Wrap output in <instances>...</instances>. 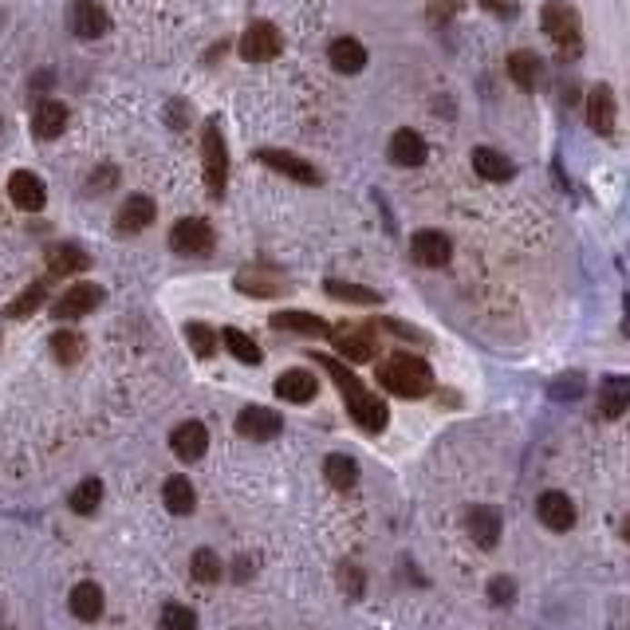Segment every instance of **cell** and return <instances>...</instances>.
Masks as SVG:
<instances>
[{
	"label": "cell",
	"mask_w": 630,
	"mask_h": 630,
	"mask_svg": "<svg viewBox=\"0 0 630 630\" xmlns=\"http://www.w3.org/2000/svg\"><path fill=\"white\" fill-rule=\"evenodd\" d=\"M410 248H414V260H418V265H425V268H442L445 260H449V253H454V245H449V236L434 233V229L414 233Z\"/></svg>",
	"instance_id": "4fadbf2b"
},
{
	"label": "cell",
	"mask_w": 630,
	"mask_h": 630,
	"mask_svg": "<svg viewBox=\"0 0 630 630\" xmlns=\"http://www.w3.org/2000/svg\"><path fill=\"white\" fill-rule=\"evenodd\" d=\"M473 170L481 177H489V182H505V177H513V162L489 146H477L473 150Z\"/></svg>",
	"instance_id": "4316f807"
},
{
	"label": "cell",
	"mask_w": 630,
	"mask_h": 630,
	"mask_svg": "<svg viewBox=\"0 0 630 630\" xmlns=\"http://www.w3.org/2000/svg\"><path fill=\"white\" fill-rule=\"evenodd\" d=\"M170 248L182 256H205L213 248V225L201 217H185L170 229Z\"/></svg>",
	"instance_id": "5b68a950"
},
{
	"label": "cell",
	"mask_w": 630,
	"mask_h": 630,
	"mask_svg": "<svg viewBox=\"0 0 630 630\" xmlns=\"http://www.w3.org/2000/svg\"><path fill=\"white\" fill-rule=\"evenodd\" d=\"M201 162H205V185L213 197H225V177H229V150L221 138V123L209 118L205 135H201Z\"/></svg>",
	"instance_id": "3957f363"
},
{
	"label": "cell",
	"mask_w": 630,
	"mask_h": 630,
	"mask_svg": "<svg viewBox=\"0 0 630 630\" xmlns=\"http://www.w3.org/2000/svg\"><path fill=\"white\" fill-rule=\"evenodd\" d=\"M465 525H469V536L477 540L481 548H493V544L501 540V513H496V508H469Z\"/></svg>",
	"instance_id": "44dd1931"
},
{
	"label": "cell",
	"mask_w": 630,
	"mask_h": 630,
	"mask_svg": "<svg viewBox=\"0 0 630 630\" xmlns=\"http://www.w3.org/2000/svg\"><path fill=\"white\" fill-rule=\"evenodd\" d=\"M106 28H111V20H106V12L95 5V0H79V5H71V32H75L79 40H99Z\"/></svg>",
	"instance_id": "5bb4252c"
},
{
	"label": "cell",
	"mask_w": 630,
	"mask_h": 630,
	"mask_svg": "<svg viewBox=\"0 0 630 630\" xmlns=\"http://www.w3.org/2000/svg\"><path fill=\"white\" fill-rule=\"evenodd\" d=\"M489 595H493V603H513L516 599V584H513V579H493Z\"/></svg>",
	"instance_id": "60d3db41"
},
{
	"label": "cell",
	"mask_w": 630,
	"mask_h": 630,
	"mask_svg": "<svg viewBox=\"0 0 630 630\" xmlns=\"http://www.w3.org/2000/svg\"><path fill=\"white\" fill-rule=\"evenodd\" d=\"M162 501H165V508H170L174 516H185V513H194L197 496H194V485H189V477H170V481H165V493H162Z\"/></svg>",
	"instance_id": "83f0119b"
},
{
	"label": "cell",
	"mask_w": 630,
	"mask_h": 630,
	"mask_svg": "<svg viewBox=\"0 0 630 630\" xmlns=\"http://www.w3.org/2000/svg\"><path fill=\"white\" fill-rule=\"evenodd\" d=\"M540 20H544V32H548L555 44L579 40V12H575V5H567V0H548Z\"/></svg>",
	"instance_id": "8992f818"
},
{
	"label": "cell",
	"mask_w": 630,
	"mask_h": 630,
	"mask_svg": "<svg viewBox=\"0 0 630 630\" xmlns=\"http://www.w3.org/2000/svg\"><path fill=\"white\" fill-rule=\"evenodd\" d=\"M52 351H55V359L71 366V363H79L83 359V335H75V331H55L52 335Z\"/></svg>",
	"instance_id": "836d02e7"
},
{
	"label": "cell",
	"mask_w": 630,
	"mask_h": 630,
	"mask_svg": "<svg viewBox=\"0 0 630 630\" xmlns=\"http://www.w3.org/2000/svg\"><path fill=\"white\" fill-rule=\"evenodd\" d=\"M579 390H584V378L572 375V378H560V383L552 386V395H555V398H575Z\"/></svg>",
	"instance_id": "ab89813d"
},
{
	"label": "cell",
	"mask_w": 630,
	"mask_h": 630,
	"mask_svg": "<svg viewBox=\"0 0 630 630\" xmlns=\"http://www.w3.org/2000/svg\"><path fill=\"white\" fill-rule=\"evenodd\" d=\"M260 162L272 165V170L284 174V177H292V182H300V185H315V182H319L315 165L304 162L300 154H288V150H260Z\"/></svg>",
	"instance_id": "9c48e42d"
},
{
	"label": "cell",
	"mask_w": 630,
	"mask_h": 630,
	"mask_svg": "<svg viewBox=\"0 0 630 630\" xmlns=\"http://www.w3.org/2000/svg\"><path fill=\"white\" fill-rule=\"evenodd\" d=\"M170 449L182 461H197V457H205V449H209V430L201 422H182L177 430L170 434Z\"/></svg>",
	"instance_id": "7c38bea8"
},
{
	"label": "cell",
	"mask_w": 630,
	"mask_h": 630,
	"mask_svg": "<svg viewBox=\"0 0 630 630\" xmlns=\"http://www.w3.org/2000/svg\"><path fill=\"white\" fill-rule=\"evenodd\" d=\"M185 339H189V347H194L201 359H209V355L217 351V331L205 327V324H185Z\"/></svg>",
	"instance_id": "8d00e7d4"
},
{
	"label": "cell",
	"mask_w": 630,
	"mask_h": 630,
	"mask_svg": "<svg viewBox=\"0 0 630 630\" xmlns=\"http://www.w3.org/2000/svg\"><path fill=\"white\" fill-rule=\"evenodd\" d=\"M236 430H241V437H253V442H268V437H276L284 430V422L268 406H245L241 418H236Z\"/></svg>",
	"instance_id": "ba28073f"
},
{
	"label": "cell",
	"mask_w": 630,
	"mask_h": 630,
	"mask_svg": "<svg viewBox=\"0 0 630 630\" xmlns=\"http://www.w3.org/2000/svg\"><path fill=\"white\" fill-rule=\"evenodd\" d=\"M378 383L398 398H422V395H430L434 375H430V366L422 359H414V355H395V359H386L378 366Z\"/></svg>",
	"instance_id": "7a4b0ae2"
},
{
	"label": "cell",
	"mask_w": 630,
	"mask_h": 630,
	"mask_svg": "<svg viewBox=\"0 0 630 630\" xmlns=\"http://www.w3.org/2000/svg\"><path fill=\"white\" fill-rule=\"evenodd\" d=\"M162 626L165 630H197V615L182 607V603H170V607L162 611Z\"/></svg>",
	"instance_id": "f35d334b"
},
{
	"label": "cell",
	"mask_w": 630,
	"mask_h": 630,
	"mask_svg": "<svg viewBox=\"0 0 630 630\" xmlns=\"http://www.w3.org/2000/svg\"><path fill=\"white\" fill-rule=\"evenodd\" d=\"M47 268H52L55 276H75V272L91 268V256L83 253L79 245H55V248H47Z\"/></svg>",
	"instance_id": "7402d4cb"
},
{
	"label": "cell",
	"mask_w": 630,
	"mask_h": 630,
	"mask_svg": "<svg viewBox=\"0 0 630 630\" xmlns=\"http://www.w3.org/2000/svg\"><path fill=\"white\" fill-rule=\"evenodd\" d=\"M508 75H513V83L520 91H532L540 79V59L536 52H513L508 55Z\"/></svg>",
	"instance_id": "f1b7e54d"
},
{
	"label": "cell",
	"mask_w": 630,
	"mask_h": 630,
	"mask_svg": "<svg viewBox=\"0 0 630 630\" xmlns=\"http://www.w3.org/2000/svg\"><path fill=\"white\" fill-rule=\"evenodd\" d=\"M335 347L347 363H371L375 359V335L363 327H351V331H335Z\"/></svg>",
	"instance_id": "ac0fdd59"
},
{
	"label": "cell",
	"mask_w": 630,
	"mask_h": 630,
	"mask_svg": "<svg viewBox=\"0 0 630 630\" xmlns=\"http://www.w3.org/2000/svg\"><path fill=\"white\" fill-rule=\"evenodd\" d=\"M71 615H75L79 623H95L103 615V587L95 584H79L71 591Z\"/></svg>",
	"instance_id": "d4e9b609"
},
{
	"label": "cell",
	"mask_w": 630,
	"mask_h": 630,
	"mask_svg": "<svg viewBox=\"0 0 630 630\" xmlns=\"http://www.w3.org/2000/svg\"><path fill=\"white\" fill-rule=\"evenodd\" d=\"M331 67L343 71V75H359L366 67V47L359 40H351V35H343V40L331 44Z\"/></svg>",
	"instance_id": "cb8c5ba5"
},
{
	"label": "cell",
	"mask_w": 630,
	"mask_h": 630,
	"mask_svg": "<svg viewBox=\"0 0 630 630\" xmlns=\"http://www.w3.org/2000/svg\"><path fill=\"white\" fill-rule=\"evenodd\" d=\"M536 508H540V520H544V525H548L552 532H567V528L575 525V505L567 501L564 493H544Z\"/></svg>",
	"instance_id": "d6986e66"
},
{
	"label": "cell",
	"mask_w": 630,
	"mask_h": 630,
	"mask_svg": "<svg viewBox=\"0 0 630 630\" xmlns=\"http://www.w3.org/2000/svg\"><path fill=\"white\" fill-rule=\"evenodd\" d=\"M103 501V485L99 481H83L75 493H71V513H79V516H91L95 508H99Z\"/></svg>",
	"instance_id": "e575fe53"
},
{
	"label": "cell",
	"mask_w": 630,
	"mask_h": 630,
	"mask_svg": "<svg viewBox=\"0 0 630 630\" xmlns=\"http://www.w3.org/2000/svg\"><path fill=\"white\" fill-rule=\"evenodd\" d=\"M221 339H225V347L233 351V359H241V363H248V366H256L260 359H265V355H260V347H256V343L245 335V331L225 327V331H221Z\"/></svg>",
	"instance_id": "1f68e13d"
},
{
	"label": "cell",
	"mask_w": 630,
	"mask_h": 630,
	"mask_svg": "<svg viewBox=\"0 0 630 630\" xmlns=\"http://www.w3.org/2000/svg\"><path fill=\"white\" fill-rule=\"evenodd\" d=\"M587 123L603 138L615 135V91L607 87V83H599V87L587 95Z\"/></svg>",
	"instance_id": "8fae6325"
},
{
	"label": "cell",
	"mask_w": 630,
	"mask_h": 630,
	"mask_svg": "<svg viewBox=\"0 0 630 630\" xmlns=\"http://www.w3.org/2000/svg\"><path fill=\"white\" fill-rule=\"evenodd\" d=\"M236 288L245 295H280L288 288V280L272 268H245V272H236Z\"/></svg>",
	"instance_id": "e0dca14e"
},
{
	"label": "cell",
	"mask_w": 630,
	"mask_h": 630,
	"mask_svg": "<svg viewBox=\"0 0 630 630\" xmlns=\"http://www.w3.org/2000/svg\"><path fill=\"white\" fill-rule=\"evenodd\" d=\"M324 477H327L331 489H343V493H347L351 485L359 481V465H355L351 457H343V454H331V457L324 461Z\"/></svg>",
	"instance_id": "f546056e"
},
{
	"label": "cell",
	"mask_w": 630,
	"mask_h": 630,
	"mask_svg": "<svg viewBox=\"0 0 630 630\" xmlns=\"http://www.w3.org/2000/svg\"><path fill=\"white\" fill-rule=\"evenodd\" d=\"M626 402H630L626 378H611V383L603 386V395H599V414L603 418H619V414L626 410Z\"/></svg>",
	"instance_id": "4dcf8cb0"
},
{
	"label": "cell",
	"mask_w": 630,
	"mask_h": 630,
	"mask_svg": "<svg viewBox=\"0 0 630 630\" xmlns=\"http://www.w3.org/2000/svg\"><path fill=\"white\" fill-rule=\"evenodd\" d=\"M319 366H327V375L335 378V386L343 390V402H347V410H351V418L363 425L366 434H378V430H386V402L383 398H375L371 390H366L359 378H355L347 366H343L339 359H327V355H319Z\"/></svg>",
	"instance_id": "6da1fadb"
},
{
	"label": "cell",
	"mask_w": 630,
	"mask_h": 630,
	"mask_svg": "<svg viewBox=\"0 0 630 630\" xmlns=\"http://www.w3.org/2000/svg\"><path fill=\"white\" fill-rule=\"evenodd\" d=\"M8 197H12V205L16 209H28V213H35V209H44V201H47V189H44V182L35 174H28V170H16L8 177Z\"/></svg>",
	"instance_id": "30bf717a"
},
{
	"label": "cell",
	"mask_w": 630,
	"mask_h": 630,
	"mask_svg": "<svg viewBox=\"0 0 630 630\" xmlns=\"http://www.w3.org/2000/svg\"><path fill=\"white\" fill-rule=\"evenodd\" d=\"M64 126H67V106H64V103L44 99V103L32 111V130H35L40 138H59V135H64Z\"/></svg>",
	"instance_id": "ffe728a7"
},
{
	"label": "cell",
	"mask_w": 630,
	"mask_h": 630,
	"mask_svg": "<svg viewBox=\"0 0 630 630\" xmlns=\"http://www.w3.org/2000/svg\"><path fill=\"white\" fill-rule=\"evenodd\" d=\"M272 327H280V331H300V335H331L327 319L307 315V312H276V315H272Z\"/></svg>",
	"instance_id": "484cf974"
},
{
	"label": "cell",
	"mask_w": 630,
	"mask_h": 630,
	"mask_svg": "<svg viewBox=\"0 0 630 630\" xmlns=\"http://www.w3.org/2000/svg\"><path fill=\"white\" fill-rule=\"evenodd\" d=\"M390 162L402 165V170H414V165H422L425 162V142L418 130H398L395 138H390Z\"/></svg>",
	"instance_id": "2e32d148"
},
{
	"label": "cell",
	"mask_w": 630,
	"mask_h": 630,
	"mask_svg": "<svg viewBox=\"0 0 630 630\" xmlns=\"http://www.w3.org/2000/svg\"><path fill=\"white\" fill-rule=\"evenodd\" d=\"M276 395L284 402H295V406H304V402L315 398V375H307V371H284L276 378Z\"/></svg>",
	"instance_id": "603a6c76"
},
{
	"label": "cell",
	"mask_w": 630,
	"mask_h": 630,
	"mask_svg": "<svg viewBox=\"0 0 630 630\" xmlns=\"http://www.w3.org/2000/svg\"><path fill=\"white\" fill-rule=\"evenodd\" d=\"M154 213H158V209H154V201L146 194H130L123 201V209H118L115 225H118V233H142L154 221Z\"/></svg>",
	"instance_id": "9a60e30c"
},
{
	"label": "cell",
	"mask_w": 630,
	"mask_h": 630,
	"mask_svg": "<svg viewBox=\"0 0 630 630\" xmlns=\"http://www.w3.org/2000/svg\"><path fill=\"white\" fill-rule=\"evenodd\" d=\"M44 292H47L44 284H32V288H24V292L16 295V300L8 304V315H12V319H24V315H32L35 307L44 304Z\"/></svg>",
	"instance_id": "74e56055"
},
{
	"label": "cell",
	"mask_w": 630,
	"mask_h": 630,
	"mask_svg": "<svg viewBox=\"0 0 630 630\" xmlns=\"http://www.w3.org/2000/svg\"><path fill=\"white\" fill-rule=\"evenodd\" d=\"M280 47H284V40H280L276 24H268V20L248 24L245 35H241V55L248 59V64H265V59H276Z\"/></svg>",
	"instance_id": "277c9868"
},
{
	"label": "cell",
	"mask_w": 630,
	"mask_h": 630,
	"mask_svg": "<svg viewBox=\"0 0 630 630\" xmlns=\"http://www.w3.org/2000/svg\"><path fill=\"white\" fill-rule=\"evenodd\" d=\"M327 295H335V300H347V304H363V307H371V304L383 300L378 292L363 288V284H343V280H327Z\"/></svg>",
	"instance_id": "d6a6232c"
},
{
	"label": "cell",
	"mask_w": 630,
	"mask_h": 630,
	"mask_svg": "<svg viewBox=\"0 0 630 630\" xmlns=\"http://www.w3.org/2000/svg\"><path fill=\"white\" fill-rule=\"evenodd\" d=\"M103 304V288L99 284H75V288H67L64 295L55 300V319H79V315H87L95 312V307Z\"/></svg>",
	"instance_id": "52a82bcc"
},
{
	"label": "cell",
	"mask_w": 630,
	"mask_h": 630,
	"mask_svg": "<svg viewBox=\"0 0 630 630\" xmlns=\"http://www.w3.org/2000/svg\"><path fill=\"white\" fill-rule=\"evenodd\" d=\"M189 572H194L197 584H217V579H221V555L209 552V548H201L194 555V564H189Z\"/></svg>",
	"instance_id": "d590c367"
},
{
	"label": "cell",
	"mask_w": 630,
	"mask_h": 630,
	"mask_svg": "<svg viewBox=\"0 0 630 630\" xmlns=\"http://www.w3.org/2000/svg\"><path fill=\"white\" fill-rule=\"evenodd\" d=\"M339 575H343V584H351V595H359V591H363V587H359V584H363V575L355 572V567H343Z\"/></svg>",
	"instance_id": "b9f144b4"
}]
</instances>
